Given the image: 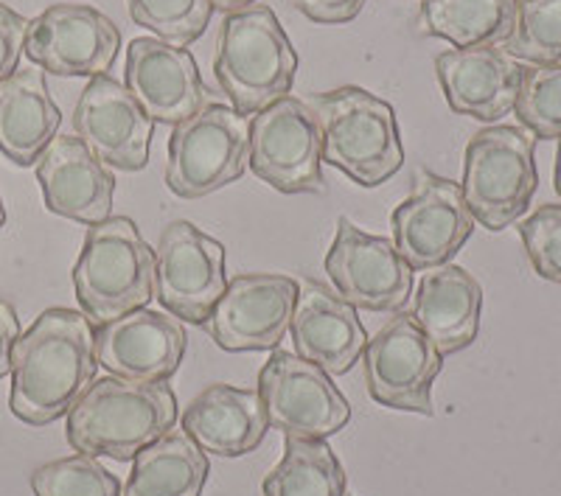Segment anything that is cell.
<instances>
[{"mask_svg":"<svg viewBox=\"0 0 561 496\" xmlns=\"http://www.w3.org/2000/svg\"><path fill=\"white\" fill-rule=\"evenodd\" d=\"M248 172V132L228 104H208L169 138L167 185L180 199H203Z\"/></svg>","mask_w":561,"mask_h":496,"instance_id":"7","label":"cell"},{"mask_svg":"<svg viewBox=\"0 0 561 496\" xmlns=\"http://www.w3.org/2000/svg\"><path fill=\"white\" fill-rule=\"evenodd\" d=\"M28 20L0 3V82H7L18 70L20 57L26 51Z\"/></svg>","mask_w":561,"mask_h":496,"instance_id":"33","label":"cell"},{"mask_svg":"<svg viewBox=\"0 0 561 496\" xmlns=\"http://www.w3.org/2000/svg\"><path fill=\"white\" fill-rule=\"evenodd\" d=\"M122 51V32L104 12L84 3H54L28 20L26 54L54 77H107Z\"/></svg>","mask_w":561,"mask_h":496,"instance_id":"14","label":"cell"},{"mask_svg":"<svg viewBox=\"0 0 561 496\" xmlns=\"http://www.w3.org/2000/svg\"><path fill=\"white\" fill-rule=\"evenodd\" d=\"M225 287L222 242L185 219L160 233L154 250V298L169 314L183 323L205 325Z\"/></svg>","mask_w":561,"mask_h":496,"instance_id":"12","label":"cell"},{"mask_svg":"<svg viewBox=\"0 0 561 496\" xmlns=\"http://www.w3.org/2000/svg\"><path fill=\"white\" fill-rule=\"evenodd\" d=\"M517 0H421V32L455 48L497 45L514 28Z\"/></svg>","mask_w":561,"mask_h":496,"instance_id":"26","label":"cell"},{"mask_svg":"<svg viewBox=\"0 0 561 496\" xmlns=\"http://www.w3.org/2000/svg\"><path fill=\"white\" fill-rule=\"evenodd\" d=\"M73 289L82 312L96 325L152 303L154 250L133 219L110 217L90 224L73 264Z\"/></svg>","mask_w":561,"mask_h":496,"instance_id":"5","label":"cell"},{"mask_svg":"<svg viewBox=\"0 0 561 496\" xmlns=\"http://www.w3.org/2000/svg\"><path fill=\"white\" fill-rule=\"evenodd\" d=\"M248 165L280 194H323V147L309 104L284 96L248 127Z\"/></svg>","mask_w":561,"mask_h":496,"instance_id":"9","label":"cell"},{"mask_svg":"<svg viewBox=\"0 0 561 496\" xmlns=\"http://www.w3.org/2000/svg\"><path fill=\"white\" fill-rule=\"evenodd\" d=\"M20 339V320L14 305L0 300V379L12 373V350Z\"/></svg>","mask_w":561,"mask_h":496,"instance_id":"35","label":"cell"},{"mask_svg":"<svg viewBox=\"0 0 561 496\" xmlns=\"http://www.w3.org/2000/svg\"><path fill=\"white\" fill-rule=\"evenodd\" d=\"M298 54L270 7H250L222 20L214 77L239 115H255L289 96Z\"/></svg>","mask_w":561,"mask_h":496,"instance_id":"4","label":"cell"},{"mask_svg":"<svg viewBox=\"0 0 561 496\" xmlns=\"http://www.w3.org/2000/svg\"><path fill=\"white\" fill-rule=\"evenodd\" d=\"M320 129L323 160L363 188L388 183L404 165L402 132L388 102L345 84L309 99Z\"/></svg>","mask_w":561,"mask_h":496,"instance_id":"3","label":"cell"},{"mask_svg":"<svg viewBox=\"0 0 561 496\" xmlns=\"http://www.w3.org/2000/svg\"><path fill=\"white\" fill-rule=\"evenodd\" d=\"M96 368V343L88 314L48 309L14 343L9 410L28 427L54 424L93 384Z\"/></svg>","mask_w":561,"mask_h":496,"instance_id":"1","label":"cell"},{"mask_svg":"<svg viewBox=\"0 0 561 496\" xmlns=\"http://www.w3.org/2000/svg\"><path fill=\"white\" fill-rule=\"evenodd\" d=\"M483 289L472 273L455 264L424 269L413 300V320L440 357H453L478 339Z\"/></svg>","mask_w":561,"mask_h":496,"instance_id":"23","label":"cell"},{"mask_svg":"<svg viewBox=\"0 0 561 496\" xmlns=\"http://www.w3.org/2000/svg\"><path fill=\"white\" fill-rule=\"evenodd\" d=\"M135 26L178 48L197 43L210 26V0H127Z\"/></svg>","mask_w":561,"mask_h":496,"instance_id":"30","label":"cell"},{"mask_svg":"<svg viewBox=\"0 0 561 496\" xmlns=\"http://www.w3.org/2000/svg\"><path fill=\"white\" fill-rule=\"evenodd\" d=\"M368 0H293V7L320 26H343L363 12Z\"/></svg>","mask_w":561,"mask_h":496,"instance_id":"34","label":"cell"},{"mask_svg":"<svg viewBox=\"0 0 561 496\" xmlns=\"http://www.w3.org/2000/svg\"><path fill=\"white\" fill-rule=\"evenodd\" d=\"M500 51L530 65L561 62V0H517V18Z\"/></svg>","mask_w":561,"mask_h":496,"instance_id":"28","label":"cell"},{"mask_svg":"<svg viewBox=\"0 0 561 496\" xmlns=\"http://www.w3.org/2000/svg\"><path fill=\"white\" fill-rule=\"evenodd\" d=\"M348 480L325 440L284 438V454L262 483L264 496H345Z\"/></svg>","mask_w":561,"mask_h":496,"instance_id":"27","label":"cell"},{"mask_svg":"<svg viewBox=\"0 0 561 496\" xmlns=\"http://www.w3.org/2000/svg\"><path fill=\"white\" fill-rule=\"evenodd\" d=\"M183 432L217 458H244L264 443L270 432L267 410L259 390L237 384H210L185 407Z\"/></svg>","mask_w":561,"mask_h":496,"instance_id":"22","label":"cell"},{"mask_svg":"<svg viewBox=\"0 0 561 496\" xmlns=\"http://www.w3.org/2000/svg\"><path fill=\"white\" fill-rule=\"evenodd\" d=\"M73 129L104 165L140 172L149 163L154 122L115 79H90L73 109Z\"/></svg>","mask_w":561,"mask_h":496,"instance_id":"17","label":"cell"},{"mask_svg":"<svg viewBox=\"0 0 561 496\" xmlns=\"http://www.w3.org/2000/svg\"><path fill=\"white\" fill-rule=\"evenodd\" d=\"M34 165L51 214L88 228L110 219L115 177L77 135H57Z\"/></svg>","mask_w":561,"mask_h":496,"instance_id":"19","label":"cell"},{"mask_svg":"<svg viewBox=\"0 0 561 496\" xmlns=\"http://www.w3.org/2000/svg\"><path fill=\"white\" fill-rule=\"evenodd\" d=\"M553 183H556V192H559V197H561V138H559V152H556V177H553Z\"/></svg>","mask_w":561,"mask_h":496,"instance_id":"37","label":"cell"},{"mask_svg":"<svg viewBox=\"0 0 561 496\" xmlns=\"http://www.w3.org/2000/svg\"><path fill=\"white\" fill-rule=\"evenodd\" d=\"M300 284L289 275L244 273L225 287L208 318L214 343L230 354L275 350L287 337Z\"/></svg>","mask_w":561,"mask_h":496,"instance_id":"15","label":"cell"},{"mask_svg":"<svg viewBox=\"0 0 561 496\" xmlns=\"http://www.w3.org/2000/svg\"><path fill=\"white\" fill-rule=\"evenodd\" d=\"M253 3L255 0H210V7L217 9V12H225V14L242 12V9H250Z\"/></svg>","mask_w":561,"mask_h":496,"instance_id":"36","label":"cell"},{"mask_svg":"<svg viewBox=\"0 0 561 496\" xmlns=\"http://www.w3.org/2000/svg\"><path fill=\"white\" fill-rule=\"evenodd\" d=\"M525 253L545 280L561 284V205H542L519 224Z\"/></svg>","mask_w":561,"mask_h":496,"instance_id":"32","label":"cell"},{"mask_svg":"<svg viewBox=\"0 0 561 496\" xmlns=\"http://www.w3.org/2000/svg\"><path fill=\"white\" fill-rule=\"evenodd\" d=\"M365 388L379 407L399 413L433 415V384L444 368L430 337L419 328L413 314L396 312L365 343Z\"/></svg>","mask_w":561,"mask_h":496,"instance_id":"10","label":"cell"},{"mask_svg":"<svg viewBox=\"0 0 561 496\" xmlns=\"http://www.w3.org/2000/svg\"><path fill=\"white\" fill-rule=\"evenodd\" d=\"M34 496H124L122 480L93 454H70L39 465L32 474Z\"/></svg>","mask_w":561,"mask_h":496,"instance_id":"29","label":"cell"},{"mask_svg":"<svg viewBox=\"0 0 561 496\" xmlns=\"http://www.w3.org/2000/svg\"><path fill=\"white\" fill-rule=\"evenodd\" d=\"M393 244L408 267L433 269L449 264L474 230V217L460 185L421 169L413 192L390 214Z\"/></svg>","mask_w":561,"mask_h":496,"instance_id":"11","label":"cell"},{"mask_svg":"<svg viewBox=\"0 0 561 496\" xmlns=\"http://www.w3.org/2000/svg\"><path fill=\"white\" fill-rule=\"evenodd\" d=\"M337 295L354 309L396 314L413 295V269L385 235H370L351 219H340L332 250L323 262Z\"/></svg>","mask_w":561,"mask_h":496,"instance_id":"13","label":"cell"},{"mask_svg":"<svg viewBox=\"0 0 561 496\" xmlns=\"http://www.w3.org/2000/svg\"><path fill=\"white\" fill-rule=\"evenodd\" d=\"M534 140L519 127H489L466 147L460 192L474 222L491 233L514 224L530 208L539 185Z\"/></svg>","mask_w":561,"mask_h":496,"instance_id":"6","label":"cell"},{"mask_svg":"<svg viewBox=\"0 0 561 496\" xmlns=\"http://www.w3.org/2000/svg\"><path fill=\"white\" fill-rule=\"evenodd\" d=\"M62 113L48 93L45 73L18 68L0 82V152L18 165H34L59 132Z\"/></svg>","mask_w":561,"mask_h":496,"instance_id":"24","label":"cell"},{"mask_svg":"<svg viewBox=\"0 0 561 496\" xmlns=\"http://www.w3.org/2000/svg\"><path fill=\"white\" fill-rule=\"evenodd\" d=\"M435 73L449 107L478 122H497L508 115L523 82V68L494 45L438 54Z\"/></svg>","mask_w":561,"mask_h":496,"instance_id":"21","label":"cell"},{"mask_svg":"<svg viewBox=\"0 0 561 496\" xmlns=\"http://www.w3.org/2000/svg\"><path fill=\"white\" fill-rule=\"evenodd\" d=\"M178 420V395L167 382L104 376L68 413V443L82 454L127 463Z\"/></svg>","mask_w":561,"mask_h":496,"instance_id":"2","label":"cell"},{"mask_svg":"<svg viewBox=\"0 0 561 496\" xmlns=\"http://www.w3.org/2000/svg\"><path fill=\"white\" fill-rule=\"evenodd\" d=\"M96 362L129 382H169L185 354L183 320L149 305L93 328Z\"/></svg>","mask_w":561,"mask_h":496,"instance_id":"16","label":"cell"},{"mask_svg":"<svg viewBox=\"0 0 561 496\" xmlns=\"http://www.w3.org/2000/svg\"><path fill=\"white\" fill-rule=\"evenodd\" d=\"M270 429L284 438L329 440L351 420V404L320 365L293 350H273L259 373Z\"/></svg>","mask_w":561,"mask_h":496,"instance_id":"8","label":"cell"},{"mask_svg":"<svg viewBox=\"0 0 561 496\" xmlns=\"http://www.w3.org/2000/svg\"><path fill=\"white\" fill-rule=\"evenodd\" d=\"M514 113L539 140L561 138V62L523 68Z\"/></svg>","mask_w":561,"mask_h":496,"instance_id":"31","label":"cell"},{"mask_svg":"<svg viewBox=\"0 0 561 496\" xmlns=\"http://www.w3.org/2000/svg\"><path fill=\"white\" fill-rule=\"evenodd\" d=\"M289 334L295 354L320 365L329 376L348 373L368 343L357 309L318 280L300 287Z\"/></svg>","mask_w":561,"mask_h":496,"instance_id":"20","label":"cell"},{"mask_svg":"<svg viewBox=\"0 0 561 496\" xmlns=\"http://www.w3.org/2000/svg\"><path fill=\"white\" fill-rule=\"evenodd\" d=\"M127 90L154 124L178 127L210 104L199 65L185 48L138 37L127 48Z\"/></svg>","mask_w":561,"mask_h":496,"instance_id":"18","label":"cell"},{"mask_svg":"<svg viewBox=\"0 0 561 496\" xmlns=\"http://www.w3.org/2000/svg\"><path fill=\"white\" fill-rule=\"evenodd\" d=\"M7 222V208H3V197H0V228Z\"/></svg>","mask_w":561,"mask_h":496,"instance_id":"38","label":"cell"},{"mask_svg":"<svg viewBox=\"0 0 561 496\" xmlns=\"http://www.w3.org/2000/svg\"><path fill=\"white\" fill-rule=\"evenodd\" d=\"M210 463L183 429H169L133 458L124 496H199Z\"/></svg>","mask_w":561,"mask_h":496,"instance_id":"25","label":"cell"}]
</instances>
